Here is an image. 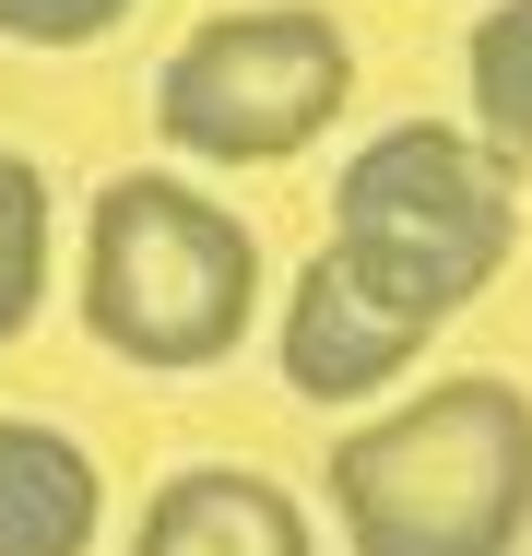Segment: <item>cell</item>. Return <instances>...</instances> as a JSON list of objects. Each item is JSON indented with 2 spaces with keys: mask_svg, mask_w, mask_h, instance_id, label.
<instances>
[{
  "mask_svg": "<svg viewBox=\"0 0 532 556\" xmlns=\"http://www.w3.org/2000/svg\"><path fill=\"white\" fill-rule=\"evenodd\" d=\"M284 391H308V403H379L403 367L426 355V320L415 308H391L343 249H319L308 273H296V296H284Z\"/></svg>",
  "mask_w": 532,
  "mask_h": 556,
  "instance_id": "cell-5",
  "label": "cell"
},
{
  "mask_svg": "<svg viewBox=\"0 0 532 556\" xmlns=\"http://www.w3.org/2000/svg\"><path fill=\"white\" fill-rule=\"evenodd\" d=\"M96 521H106V485L84 462V439L0 415V556H84Z\"/></svg>",
  "mask_w": 532,
  "mask_h": 556,
  "instance_id": "cell-7",
  "label": "cell"
},
{
  "mask_svg": "<svg viewBox=\"0 0 532 556\" xmlns=\"http://www.w3.org/2000/svg\"><path fill=\"white\" fill-rule=\"evenodd\" d=\"M130 556H319V533H308V509H296L273 473L190 462V473H166V485L142 497Z\"/></svg>",
  "mask_w": 532,
  "mask_h": 556,
  "instance_id": "cell-6",
  "label": "cell"
},
{
  "mask_svg": "<svg viewBox=\"0 0 532 556\" xmlns=\"http://www.w3.org/2000/svg\"><path fill=\"white\" fill-rule=\"evenodd\" d=\"M509 178H521V166H497L473 130L403 118V130H379V142L343 154V178H331V249H343L391 308H415L426 332H438V320H461V308L509 273V249H521Z\"/></svg>",
  "mask_w": 532,
  "mask_h": 556,
  "instance_id": "cell-3",
  "label": "cell"
},
{
  "mask_svg": "<svg viewBox=\"0 0 532 556\" xmlns=\"http://www.w3.org/2000/svg\"><path fill=\"white\" fill-rule=\"evenodd\" d=\"M355 96V48L331 12H213L202 36L166 48L154 72V130L190 154V166H284L308 154L319 130Z\"/></svg>",
  "mask_w": 532,
  "mask_h": 556,
  "instance_id": "cell-4",
  "label": "cell"
},
{
  "mask_svg": "<svg viewBox=\"0 0 532 556\" xmlns=\"http://www.w3.org/2000/svg\"><path fill=\"white\" fill-rule=\"evenodd\" d=\"M36 296H48V178L0 154V343L36 320Z\"/></svg>",
  "mask_w": 532,
  "mask_h": 556,
  "instance_id": "cell-9",
  "label": "cell"
},
{
  "mask_svg": "<svg viewBox=\"0 0 532 556\" xmlns=\"http://www.w3.org/2000/svg\"><path fill=\"white\" fill-rule=\"evenodd\" d=\"M331 521L355 556H521L532 533V391L461 367L331 450Z\"/></svg>",
  "mask_w": 532,
  "mask_h": 556,
  "instance_id": "cell-1",
  "label": "cell"
},
{
  "mask_svg": "<svg viewBox=\"0 0 532 556\" xmlns=\"http://www.w3.org/2000/svg\"><path fill=\"white\" fill-rule=\"evenodd\" d=\"M261 320V237L190 178H106L84 214V332L118 367L190 379Z\"/></svg>",
  "mask_w": 532,
  "mask_h": 556,
  "instance_id": "cell-2",
  "label": "cell"
},
{
  "mask_svg": "<svg viewBox=\"0 0 532 556\" xmlns=\"http://www.w3.org/2000/svg\"><path fill=\"white\" fill-rule=\"evenodd\" d=\"M130 0H0V36L12 48H96Z\"/></svg>",
  "mask_w": 532,
  "mask_h": 556,
  "instance_id": "cell-10",
  "label": "cell"
},
{
  "mask_svg": "<svg viewBox=\"0 0 532 556\" xmlns=\"http://www.w3.org/2000/svg\"><path fill=\"white\" fill-rule=\"evenodd\" d=\"M473 142L497 166H532V0H497L473 24Z\"/></svg>",
  "mask_w": 532,
  "mask_h": 556,
  "instance_id": "cell-8",
  "label": "cell"
}]
</instances>
